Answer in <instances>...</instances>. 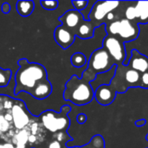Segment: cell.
I'll use <instances>...</instances> for the list:
<instances>
[{
  "label": "cell",
  "mask_w": 148,
  "mask_h": 148,
  "mask_svg": "<svg viewBox=\"0 0 148 148\" xmlns=\"http://www.w3.org/2000/svg\"><path fill=\"white\" fill-rule=\"evenodd\" d=\"M83 20L84 17L82 12L75 10H69L59 17V21L62 23V25L74 32H75L76 29Z\"/></svg>",
  "instance_id": "13"
},
{
  "label": "cell",
  "mask_w": 148,
  "mask_h": 148,
  "mask_svg": "<svg viewBox=\"0 0 148 148\" xmlns=\"http://www.w3.org/2000/svg\"><path fill=\"white\" fill-rule=\"evenodd\" d=\"M49 148H62V144H61L59 141L54 140L53 141H51V142L49 143Z\"/></svg>",
  "instance_id": "30"
},
{
  "label": "cell",
  "mask_w": 148,
  "mask_h": 148,
  "mask_svg": "<svg viewBox=\"0 0 148 148\" xmlns=\"http://www.w3.org/2000/svg\"><path fill=\"white\" fill-rule=\"evenodd\" d=\"M95 30V27L94 26V24L90 21L84 19L76 29L75 34V36L81 39H89L94 36Z\"/></svg>",
  "instance_id": "16"
},
{
  "label": "cell",
  "mask_w": 148,
  "mask_h": 148,
  "mask_svg": "<svg viewBox=\"0 0 148 148\" xmlns=\"http://www.w3.org/2000/svg\"><path fill=\"white\" fill-rule=\"evenodd\" d=\"M73 139L70 137V136H69L67 134H66V132H59V133H56V140H57V141H59L61 144H62V142H67L68 140H72Z\"/></svg>",
  "instance_id": "25"
},
{
  "label": "cell",
  "mask_w": 148,
  "mask_h": 148,
  "mask_svg": "<svg viewBox=\"0 0 148 148\" xmlns=\"http://www.w3.org/2000/svg\"><path fill=\"white\" fill-rule=\"evenodd\" d=\"M80 148H105V140L101 135H95L84 147Z\"/></svg>",
  "instance_id": "20"
},
{
  "label": "cell",
  "mask_w": 148,
  "mask_h": 148,
  "mask_svg": "<svg viewBox=\"0 0 148 148\" xmlns=\"http://www.w3.org/2000/svg\"><path fill=\"white\" fill-rule=\"evenodd\" d=\"M1 10L3 14H9L10 11V3H8L7 2L3 3L2 4V7H1Z\"/></svg>",
  "instance_id": "28"
},
{
  "label": "cell",
  "mask_w": 148,
  "mask_h": 148,
  "mask_svg": "<svg viewBox=\"0 0 148 148\" xmlns=\"http://www.w3.org/2000/svg\"><path fill=\"white\" fill-rule=\"evenodd\" d=\"M146 124H147V120L146 119H140V120L135 121V126L138 127H144Z\"/></svg>",
  "instance_id": "31"
},
{
  "label": "cell",
  "mask_w": 148,
  "mask_h": 148,
  "mask_svg": "<svg viewBox=\"0 0 148 148\" xmlns=\"http://www.w3.org/2000/svg\"><path fill=\"white\" fill-rule=\"evenodd\" d=\"M114 66L115 63L108 52L101 47L91 54L88 62V68L82 73V77L89 81L91 83L96 79L98 75L110 71Z\"/></svg>",
  "instance_id": "3"
},
{
  "label": "cell",
  "mask_w": 148,
  "mask_h": 148,
  "mask_svg": "<svg viewBox=\"0 0 148 148\" xmlns=\"http://www.w3.org/2000/svg\"><path fill=\"white\" fill-rule=\"evenodd\" d=\"M52 90H53L52 84L47 79L39 82L36 86V88H34L30 95L36 100H44L51 95Z\"/></svg>",
  "instance_id": "15"
},
{
  "label": "cell",
  "mask_w": 148,
  "mask_h": 148,
  "mask_svg": "<svg viewBox=\"0 0 148 148\" xmlns=\"http://www.w3.org/2000/svg\"><path fill=\"white\" fill-rule=\"evenodd\" d=\"M124 17L138 25L148 23V1L126 2Z\"/></svg>",
  "instance_id": "8"
},
{
  "label": "cell",
  "mask_w": 148,
  "mask_h": 148,
  "mask_svg": "<svg viewBox=\"0 0 148 148\" xmlns=\"http://www.w3.org/2000/svg\"><path fill=\"white\" fill-rule=\"evenodd\" d=\"M17 63L19 69L15 75L14 95H17L22 92L31 95L39 82L48 79L47 70L43 65L37 62H29L26 58L19 59Z\"/></svg>",
  "instance_id": "1"
},
{
  "label": "cell",
  "mask_w": 148,
  "mask_h": 148,
  "mask_svg": "<svg viewBox=\"0 0 148 148\" xmlns=\"http://www.w3.org/2000/svg\"><path fill=\"white\" fill-rule=\"evenodd\" d=\"M0 148H15V146L11 142L0 143Z\"/></svg>",
  "instance_id": "32"
},
{
  "label": "cell",
  "mask_w": 148,
  "mask_h": 148,
  "mask_svg": "<svg viewBox=\"0 0 148 148\" xmlns=\"http://www.w3.org/2000/svg\"><path fill=\"white\" fill-rule=\"evenodd\" d=\"M36 140V137L35 136V135H33V134H29V138H28V141H29V143H34L35 141Z\"/></svg>",
  "instance_id": "33"
},
{
  "label": "cell",
  "mask_w": 148,
  "mask_h": 148,
  "mask_svg": "<svg viewBox=\"0 0 148 148\" xmlns=\"http://www.w3.org/2000/svg\"><path fill=\"white\" fill-rule=\"evenodd\" d=\"M30 125V128H29V131H30V134H33V135H35L36 133H37V131H38V128H39V125H38V123H35V122H33L32 124H29Z\"/></svg>",
  "instance_id": "29"
},
{
  "label": "cell",
  "mask_w": 148,
  "mask_h": 148,
  "mask_svg": "<svg viewBox=\"0 0 148 148\" xmlns=\"http://www.w3.org/2000/svg\"><path fill=\"white\" fill-rule=\"evenodd\" d=\"M11 123H10L4 117V115L0 114V134H6L10 129V125Z\"/></svg>",
  "instance_id": "23"
},
{
  "label": "cell",
  "mask_w": 148,
  "mask_h": 148,
  "mask_svg": "<svg viewBox=\"0 0 148 148\" xmlns=\"http://www.w3.org/2000/svg\"><path fill=\"white\" fill-rule=\"evenodd\" d=\"M12 76V71L9 69H4L0 67V88L9 85Z\"/></svg>",
  "instance_id": "21"
},
{
  "label": "cell",
  "mask_w": 148,
  "mask_h": 148,
  "mask_svg": "<svg viewBox=\"0 0 148 148\" xmlns=\"http://www.w3.org/2000/svg\"><path fill=\"white\" fill-rule=\"evenodd\" d=\"M116 94L109 84H101L95 90V98L101 106H109L115 100Z\"/></svg>",
  "instance_id": "12"
},
{
  "label": "cell",
  "mask_w": 148,
  "mask_h": 148,
  "mask_svg": "<svg viewBox=\"0 0 148 148\" xmlns=\"http://www.w3.org/2000/svg\"></svg>",
  "instance_id": "35"
},
{
  "label": "cell",
  "mask_w": 148,
  "mask_h": 148,
  "mask_svg": "<svg viewBox=\"0 0 148 148\" xmlns=\"http://www.w3.org/2000/svg\"><path fill=\"white\" fill-rule=\"evenodd\" d=\"M35 9V3L32 0L28 1H17L16 10L21 16H29L32 14Z\"/></svg>",
  "instance_id": "17"
},
{
  "label": "cell",
  "mask_w": 148,
  "mask_h": 148,
  "mask_svg": "<svg viewBox=\"0 0 148 148\" xmlns=\"http://www.w3.org/2000/svg\"><path fill=\"white\" fill-rule=\"evenodd\" d=\"M70 111L71 107L65 105L61 108L59 113L48 110L38 116V119L42 126L50 133L56 134L59 132H66L70 126V120L68 117Z\"/></svg>",
  "instance_id": "5"
},
{
  "label": "cell",
  "mask_w": 148,
  "mask_h": 148,
  "mask_svg": "<svg viewBox=\"0 0 148 148\" xmlns=\"http://www.w3.org/2000/svg\"><path fill=\"white\" fill-rule=\"evenodd\" d=\"M140 75L128 65H118L109 85L116 93L123 94L129 88H140Z\"/></svg>",
  "instance_id": "4"
},
{
  "label": "cell",
  "mask_w": 148,
  "mask_h": 148,
  "mask_svg": "<svg viewBox=\"0 0 148 148\" xmlns=\"http://www.w3.org/2000/svg\"><path fill=\"white\" fill-rule=\"evenodd\" d=\"M70 62L75 68H82V67L85 66L87 63L86 56L83 53L76 52L72 55V56L70 58Z\"/></svg>",
  "instance_id": "19"
},
{
  "label": "cell",
  "mask_w": 148,
  "mask_h": 148,
  "mask_svg": "<svg viewBox=\"0 0 148 148\" xmlns=\"http://www.w3.org/2000/svg\"><path fill=\"white\" fill-rule=\"evenodd\" d=\"M108 36H113L125 42H133L140 35L139 25L125 17L105 24Z\"/></svg>",
  "instance_id": "6"
},
{
  "label": "cell",
  "mask_w": 148,
  "mask_h": 148,
  "mask_svg": "<svg viewBox=\"0 0 148 148\" xmlns=\"http://www.w3.org/2000/svg\"><path fill=\"white\" fill-rule=\"evenodd\" d=\"M54 39L56 42L62 48V49H67L74 43L75 34L74 31L61 24L54 30Z\"/></svg>",
  "instance_id": "11"
},
{
  "label": "cell",
  "mask_w": 148,
  "mask_h": 148,
  "mask_svg": "<svg viewBox=\"0 0 148 148\" xmlns=\"http://www.w3.org/2000/svg\"><path fill=\"white\" fill-rule=\"evenodd\" d=\"M146 140H147V141H148V134H147V136H146Z\"/></svg>",
  "instance_id": "34"
},
{
  "label": "cell",
  "mask_w": 148,
  "mask_h": 148,
  "mask_svg": "<svg viewBox=\"0 0 148 148\" xmlns=\"http://www.w3.org/2000/svg\"><path fill=\"white\" fill-rule=\"evenodd\" d=\"M87 119H88V117H87V115L85 114H79L78 115H77V117H76V120H77V122L79 123V124H84L86 121H87Z\"/></svg>",
  "instance_id": "27"
},
{
  "label": "cell",
  "mask_w": 148,
  "mask_h": 148,
  "mask_svg": "<svg viewBox=\"0 0 148 148\" xmlns=\"http://www.w3.org/2000/svg\"><path fill=\"white\" fill-rule=\"evenodd\" d=\"M102 47L108 52L116 66L124 64L127 58L125 43L113 36H107L103 39Z\"/></svg>",
  "instance_id": "9"
},
{
  "label": "cell",
  "mask_w": 148,
  "mask_h": 148,
  "mask_svg": "<svg viewBox=\"0 0 148 148\" xmlns=\"http://www.w3.org/2000/svg\"><path fill=\"white\" fill-rule=\"evenodd\" d=\"M140 88L145 89L148 88V72L141 74L140 75Z\"/></svg>",
  "instance_id": "26"
},
{
  "label": "cell",
  "mask_w": 148,
  "mask_h": 148,
  "mask_svg": "<svg viewBox=\"0 0 148 148\" xmlns=\"http://www.w3.org/2000/svg\"><path fill=\"white\" fill-rule=\"evenodd\" d=\"M71 3H72V4H73V6H74V10H78V11H80V12H82V10H84L88 7V3H89V2H88V0H82V1L73 0Z\"/></svg>",
  "instance_id": "24"
},
{
  "label": "cell",
  "mask_w": 148,
  "mask_h": 148,
  "mask_svg": "<svg viewBox=\"0 0 148 148\" xmlns=\"http://www.w3.org/2000/svg\"><path fill=\"white\" fill-rule=\"evenodd\" d=\"M29 134L28 132L23 129V130H21V131H18L14 136H13V139H12V144L14 146L16 145H28L29 141H28V138H29Z\"/></svg>",
  "instance_id": "18"
},
{
  "label": "cell",
  "mask_w": 148,
  "mask_h": 148,
  "mask_svg": "<svg viewBox=\"0 0 148 148\" xmlns=\"http://www.w3.org/2000/svg\"><path fill=\"white\" fill-rule=\"evenodd\" d=\"M39 3L42 5V7L44 10H56L58 7V4H59V2L57 0H49V1H42L41 0Z\"/></svg>",
  "instance_id": "22"
},
{
  "label": "cell",
  "mask_w": 148,
  "mask_h": 148,
  "mask_svg": "<svg viewBox=\"0 0 148 148\" xmlns=\"http://www.w3.org/2000/svg\"><path fill=\"white\" fill-rule=\"evenodd\" d=\"M121 1H96L94 3L88 14V20L90 21L95 28L105 25L107 16L115 10L120 5Z\"/></svg>",
  "instance_id": "7"
},
{
  "label": "cell",
  "mask_w": 148,
  "mask_h": 148,
  "mask_svg": "<svg viewBox=\"0 0 148 148\" xmlns=\"http://www.w3.org/2000/svg\"><path fill=\"white\" fill-rule=\"evenodd\" d=\"M95 98V90L89 81L76 75L66 82L63 99L76 106H84L90 103Z\"/></svg>",
  "instance_id": "2"
},
{
  "label": "cell",
  "mask_w": 148,
  "mask_h": 148,
  "mask_svg": "<svg viewBox=\"0 0 148 148\" xmlns=\"http://www.w3.org/2000/svg\"><path fill=\"white\" fill-rule=\"evenodd\" d=\"M127 65L131 69L139 72L140 75L144 74L148 72V57L134 49L131 51V57L127 62Z\"/></svg>",
  "instance_id": "14"
},
{
  "label": "cell",
  "mask_w": 148,
  "mask_h": 148,
  "mask_svg": "<svg viewBox=\"0 0 148 148\" xmlns=\"http://www.w3.org/2000/svg\"><path fill=\"white\" fill-rule=\"evenodd\" d=\"M10 113L12 115V123L13 127L18 130H23L28 125L30 124V118L29 117L23 102L13 104Z\"/></svg>",
  "instance_id": "10"
}]
</instances>
